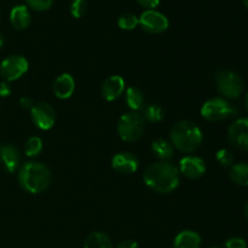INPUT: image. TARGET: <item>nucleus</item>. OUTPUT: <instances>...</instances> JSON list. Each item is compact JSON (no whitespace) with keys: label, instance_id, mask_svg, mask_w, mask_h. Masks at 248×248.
Segmentation results:
<instances>
[{"label":"nucleus","instance_id":"f257e3e1","mask_svg":"<svg viewBox=\"0 0 248 248\" xmlns=\"http://www.w3.org/2000/svg\"><path fill=\"white\" fill-rule=\"evenodd\" d=\"M143 179L152 190L169 194L178 186L179 170L170 162H155L145 170Z\"/></svg>","mask_w":248,"mask_h":248},{"label":"nucleus","instance_id":"f03ea898","mask_svg":"<svg viewBox=\"0 0 248 248\" xmlns=\"http://www.w3.org/2000/svg\"><path fill=\"white\" fill-rule=\"evenodd\" d=\"M52 174L50 169L41 162H26L18 171V182L22 188L31 194L46 190L51 184Z\"/></svg>","mask_w":248,"mask_h":248},{"label":"nucleus","instance_id":"7ed1b4c3","mask_svg":"<svg viewBox=\"0 0 248 248\" xmlns=\"http://www.w3.org/2000/svg\"><path fill=\"white\" fill-rule=\"evenodd\" d=\"M172 145L183 153H194L202 143V131L193 121L182 120L170 132Z\"/></svg>","mask_w":248,"mask_h":248},{"label":"nucleus","instance_id":"20e7f679","mask_svg":"<svg viewBox=\"0 0 248 248\" xmlns=\"http://www.w3.org/2000/svg\"><path fill=\"white\" fill-rule=\"evenodd\" d=\"M144 118L137 111L124 114L118 123L119 137L125 142H136L144 132Z\"/></svg>","mask_w":248,"mask_h":248},{"label":"nucleus","instance_id":"39448f33","mask_svg":"<svg viewBox=\"0 0 248 248\" xmlns=\"http://www.w3.org/2000/svg\"><path fill=\"white\" fill-rule=\"evenodd\" d=\"M216 85L220 94L230 99L239 98L245 89V82L237 73L220 70L216 74Z\"/></svg>","mask_w":248,"mask_h":248},{"label":"nucleus","instance_id":"423d86ee","mask_svg":"<svg viewBox=\"0 0 248 248\" xmlns=\"http://www.w3.org/2000/svg\"><path fill=\"white\" fill-rule=\"evenodd\" d=\"M236 113L235 109L232 108V104L224 98L216 97L211 98L203 103L201 108V115L205 120L211 121V123H217L222 121L224 119H228L229 116H232Z\"/></svg>","mask_w":248,"mask_h":248},{"label":"nucleus","instance_id":"0eeeda50","mask_svg":"<svg viewBox=\"0 0 248 248\" xmlns=\"http://www.w3.org/2000/svg\"><path fill=\"white\" fill-rule=\"evenodd\" d=\"M28 61L23 56H10L0 63V75L9 81L19 79L28 70Z\"/></svg>","mask_w":248,"mask_h":248},{"label":"nucleus","instance_id":"6e6552de","mask_svg":"<svg viewBox=\"0 0 248 248\" xmlns=\"http://www.w3.org/2000/svg\"><path fill=\"white\" fill-rule=\"evenodd\" d=\"M31 120L34 125L43 131H47L53 127L56 121V113L50 104L45 102L33 104L31 108Z\"/></svg>","mask_w":248,"mask_h":248},{"label":"nucleus","instance_id":"1a4fd4ad","mask_svg":"<svg viewBox=\"0 0 248 248\" xmlns=\"http://www.w3.org/2000/svg\"><path fill=\"white\" fill-rule=\"evenodd\" d=\"M140 26L149 34H159L169 28V19L164 14L155 10H147L140 15Z\"/></svg>","mask_w":248,"mask_h":248},{"label":"nucleus","instance_id":"9d476101","mask_svg":"<svg viewBox=\"0 0 248 248\" xmlns=\"http://www.w3.org/2000/svg\"><path fill=\"white\" fill-rule=\"evenodd\" d=\"M228 138L237 149L248 152V118L235 120L228 128Z\"/></svg>","mask_w":248,"mask_h":248},{"label":"nucleus","instance_id":"9b49d317","mask_svg":"<svg viewBox=\"0 0 248 248\" xmlns=\"http://www.w3.org/2000/svg\"><path fill=\"white\" fill-rule=\"evenodd\" d=\"M206 172V164L199 156H186L179 162V173L186 178L198 179L202 177Z\"/></svg>","mask_w":248,"mask_h":248},{"label":"nucleus","instance_id":"f8f14e48","mask_svg":"<svg viewBox=\"0 0 248 248\" xmlns=\"http://www.w3.org/2000/svg\"><path fill=\"white\" fill-rule=\"evenodd\" d=\"M124 90H125V80L120 75H111L104 80L101 92L106 101L111 102L119 98L123 94Z\"/></svg>","mask_w":248,"mask_h":248},{"label":"nucleus","instance_id":"ddd939ff","mask_svg":"<svg viewBox=\"0 0 248 248\" xmlns=\"http://www.w3.org/2000/svg\"><path fill=\"white\" fill-rule=\"evenodd\" d=\"M138 159L133 154L127 152L119 153L111 160V166L115 171H118L119 173L128 174L133 173L138 170Z\"/></svg>","mask_w":248,"mask_h":248},{"label":"nucleus","instance_id":"4468645a","mask_svg":"<svg viewBox=\"0 0 248 248\" xmlns=\"http://www.w3.org/2000/svg\"><path fill=\"white\" fill-rule=\"evenodd\" d=\"M19 161H21V157H19L17 148L11 144L0 145V162L9 173H14L18 169Z\"/></svg>","mask_w":248,"mask_h":248},{"label":"nucleus","instance_id":"2eb2a0df","mask_svg":"<svg viewBox=\"0 0 248 248\" xmlns=\"http://www.w3.org/2000/svg\"><path fill=\"white\" fill-rule=\"evenodd\" d=\"M75 90V80L68 73L61 74L53 84V93L60 99H68L73 96Z\"/></svg>","mask_w":248,"mask_h":248},{"label":"nucleus","instance_id":"dca6fc26","mask_svg":"<svg viewBox=\"0 0 248 248\" xmlns=\"http://www.w3.org/2000/svg\"><path fill=\"white\" fill-rule=\"evenodd\" d=\"M10 22L12 27L18 31H23L31 24V14L28 7L24 5H17L10 12Z\"/></svg>","mask_w":248,"mask_h":248},{"label":"nucleus","instance_id":"f3484780","mask_svg":"<svg viewBox=\"0 0 248 248\" xmlns=\"http://www.w3.org/2000/svg\"><path fill=\"white\" fill-rule=\"evenodd\" d=\"M201 236L191 230L179 232L173 241V248H200Z\"/></svg>","mask_w":248,"mask_h":248},{"label":"nucleus","instance_id":"a211bd4d","mask_svg":"<svg viewBox=\"0 0 248 248\" xmlns=\"http://www.w3.org/2000/svg\"><path fill=\"white\" fill-rule=\"evenodd\" d=\"M229 177L235 184L248 186V162H239L230 167Z\"/></svg>","mask_w":248,"mask_h":248},{"label":"nucleus","instance_id":"6ab92c4d","mask_svg":"<svg viewBox=\"0 0 248 248\" xmlns=\"http://www.w3.org/2000/svg\"><path fill=\"white\" fill-rule=\"evenodd\" d=\"M84 248H114L110 239L104 232H94L86 237Z\"/></svg>","mask_w":248,"mask_h":248},{"label":"nucleus","instance_id":"aec40b11","mask_svg":"<svg viewBox=\"0 0 248 248\" xmlns=\"http://www.w3.org/2000/svg\"><path fill=\"white\" fill-rule=\"evenodd\" d=\"M152 149L154 154L161 160H169L173 156L174 150L173 145L171 142L164 140V138H159V140H154L152 144Z\"/></svg>","mask_w":248,"mask_h":248},{"label":"nucleus","instance_id":"412c9836","mask_svg":"<svg viewBox=\"0 0 248 248\" xmlns=\"http://www.w3.org/2000/svg\"><path fill=\"white\" fill-rule=\"evenodd\" d=\"M126 103L128 108L132 111H138L143 109L144 106V97H143L142 91L137 87H128L126 90Z\"/></svg>","mask_w":248,"mask_h":248},{"label":"nucleus","instance_id":"4be33fe9","mask_svg":"<svg viewBox=\"0 0 248 248\" xmlns=\"http://www.w3.org/2000/svg\"><path fill=\"white\" fill-rule=\"evenodd\" d=\"M43 152V140L40 137H31L26 142V147H24V153L27 156L35 157L38 156L40 153Z\"/></svg>","mask_w":248,"mask_h":248},{"label":"nucleus","instance_id":"5701e85b","mask_svg":"<svg viewBox=\"0 0 248 248\" xmlns=\"http://www.w3.org/2000/svg\"><path fill=\"white\" fill-rule=\"evenodd\" d=\"M164 114L165 110L162 109L161 106H159V104H150L149 107L145 108L144 118L149 123H159L164 118Z\"/></svg>","mask_w":248,"mask_h":248},{"label":"nucleus","instance_id":"b1692460","mask_svg":"<svg viewBox=\"0 0 248 248\" xmlns=\"http://www.w3.org/2000/svg\"><path fill=\"white\" fill-rule=\"evenodd\" d=\"M118 24L124 31H132L140 24V19L136 15L128 12V14H124L119 17Z\"/></svg>","mask_w":248,"mask_h":248},{"label":"nucleus","instance_id":"393cba45","mask_svg":"<svg viewBox=\"0 0 248 248\" xmlns=\"http://www.w3.org/2000/svg\"><path fill=\"white\" fill-rule=\"evenodd\" d=\"M87 11V1L86 0H73L70 5V14L75 18H80L84 16Z\"/></svg>","mask_w":248,"mask_h":248},{"label":"nucleus","instance_id":"a878e982","mask_svg":"<svg viewBox=\"0 0 248 248\" xmlns=\"http://www.w3.org/2000/svg\"><path fill=\"white\" fill-rule=\"evenodd\" d=\"M216 159L224 167H232L234 165V155L228 149L218 150L217 154H216Z\"/></svg>","mask_w":248,"mask_h":248},{"label":"nucleus","instance_id":"bb28decb","mask_svg":"<svg viewBox=\"0 0 248 248\" xmlns=\"http://www.w3.org/2000/svg\"><path fill=\"white\" fill-rule=\"evenodd\" d=\"M29 7H31L35 11H45L50 9L53 0H26Z\"/></svg>","mask_w":248,"mask_h":248},{"label":"nucleus","instance_id":"cd10ccee","mask_svg":"<svg viewBox=\"0 0 248 248\" xmlns=\"http://www.w3.org/2000/svg\"><path fill=\"white\" fill-rule=\"evenodd\" d=\"M225 248H247V242L241 237H230L225 241Z\"/></svg>","mask_w":248,"mask_h":248},{"label":"nucleus","instance_id":"c85d7f7f","mask_svg":"<svg viewBox=\"0 0 248 248\" xmlns=\"http://www.w3.org/2000/svg\"><path fill=\"white\" fill-rule=\"evenodd\" d=\"M137 1L140 2V5H142L143 7L148 10H154L160 4V0H137Z\"/></svg>","mask_w":248,"mask_h":248},{"label":"nucleus","instance_id":"c756f323","mask_svg":"<svg viewBox=\"0 0 248 248\" xmlns=\"http://www.w3.org/2000/svg\"><path fill=\"white\" fill-rule=\"evenodd\" d=\"M11 94V87L7 81L0 82V97H9Z\"/></svg>","mask_w":248,"mask_h":248},{"label":"nucleus","instance_id":"7c9ffc66","mask_svg":"<svg viewBox=\"0 0 248 248\" xmlns=\"http://www.w3.org/2000/svg\"><path fill=\"white\" fill-rule=\"evenodd\" d=\"M116 248H138V245L133 240H125V241L120 242Z\"/></svg>","mask_w":248,"mask_h":248},{"label":"nucleus","instance_id":"2f4dec72","mask_svg":"<svg viewBox=\"0 0 248 248\" xmlns=\"http://www.w3.org/2000/svg\"><path fill=\"white\" fill-rule=\"evenodd\" d=\"M19 104L23 109H29L33 107V101L31 98H29L28 96H23L21 99H19Z\"/></svg>","mask_w":248,"mask_h":248},{"label":"nucleus","instance_id":"473e14b6","mask_svg":"<svg viewBox=\"0 0 248 248\" xmlns=\"http://www.w3.org/2000/svg\"><path fill=\"white\" fill-rule=\"evenodd\" d=\"M244 212H245V217H246V219L248 220V202L246 203V205H245Z\"/></svg>","mask_w":248,"mask_h":248},{"label":"nucleus","instance_id":"72a5a7b5","mask_svg":"<svg viewBox=\"0 0 248 248\" xmlns=\"http://www.w3.org/2000/svg\"><path fill=\"white\" fill-rule=\"evenodd\" d=\"M2 45H4V36H2V34L0 33V48L2 47Z\"/></svg>","mask_w":248,"mask_h":248},{"label":"nucleus","instance_id":"f704fd0d","mask_svg":"<svg viewBox=\"0 0 248 248\" xmlns=\"http://www.w3.org/2000/svg\"><path fill=\"white\" fill-rule=\"evenodd\" d=\"M245 107H246V110L248 111V93L246 94V98H245Z\"/></svg>","mask_w":248,"mask_h":248},{"label":"nucleus","instance_id":"c9c22d12","mask_svg":"<svg viewBox=\"0 0 248 248\" xmlns=\"http://www.w3.org/2000/svg\"><path fill=\"white\" fill-rule=\"evenodd\" d=\"M242 1H244L245 6H246V7H247V9H248V0H242Z\"/></svg>","mask_w":248,"mask_h":248},{"label":"nucleus","instance_id":"e433bc0d","mask_svg":"<svg viewBox=\"0 0 248 248\" xmlns=\"http://www.w3.org/2000/svg\"><path fill=\"white\" fill-rule=\"evenodd\" d=\"M210 248H219V247H210Z\"/></svg>","mask_w":248,"mask_h":248}]
</instances>
